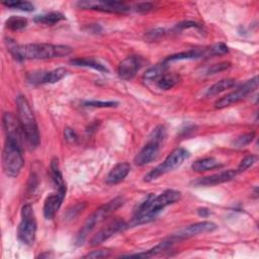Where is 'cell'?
<instances>
[{
	"instance_id": "cell-35",
	"label": "cell",
	"mask_w": 259,
	"mask_h": 259,
	"mask_svg": "<svg viewBox=\"0 0 259 259\" xmlns=\"http://www.w3.org/2000/svg\"><path fill=\"white\" fill-rule=\"evenodd\" d=\"M64 137H65V140L69 143H75L78 138L75 131L71 127H66L64 130Z\"/></svg>"
},
{
	"instance_id": "cell-2",
	"label": "cell",
	"mask_w": 259,
	"mask_h": 259,
	"mask_svg": "<svg viewBox=\"0 0 259 259\" xmlns=\"http://www.w3.org/2000/svg\"><path fill=\"white\" fill-rule=\"evenodd\" d=\"M181 193L174 189H167L158 195L149 194L135 210L131 225L137 226L154 220L166 206L178 201Z\"/></svg>"
},
{
	"instance_id": "cell-6",
	"label": "cell",
	"mask_w": 259,
	"mask_h": 259,
	"mask_svg": "<svg viewBox=\"0 0 259 259\" xmlns=\"http://www.w3.org/2000/svg\"><path fill=\"white\" fill-rule=\"evenodd\" d=\"M188 157L189 152L187 150H185L184 148H176L166 157L163 163L159 164L150 172H148L144 177V180L150 182L170 171H173L174 169L178 168Z\"/></svg>"
},
{
	"instance_id": "cell-7",
	"label": "cell",
	"mask_w": 259,
	"mask_h": 259,
	"mask_svg": "<svg viewBox=\"0 0 259 259\" xmlns=\"http://www.w3.org/2000/svg\"><path fill=\"white\" fill-rule=\"evenodd\" d=\"M36 234V220L30 204H24L21 208V221L17 229L18 240L28 246L34 243Z\"/></svg>"
},
{
	"instance_id": "cell-20",
	"label": "cell",
	"mask_w": 259,
	"mask_h": 259,
	"mask_svg": "<svg viewBox=\"0 0 259 259\" xmlns=\"http://www.w3.org/2000/svg\"><path fill=\"white\" fill-rule=\"evenodd\" d=\"M202 57H207V51L206 49L203 50H198V49H193L189 50L186 52H181L172 56H169L164 62L168 64L169 62L173 61H180V60H191V59H198Z\"/></svg>"
},
{
	"instance_id": "cell-38",
	"label": "cell",
	"mask_w": 259,
	"mask_h": 259,
	"mask_svg": "<svg viewBox=\"0 0 259 259\" xmlns=\"http://www.w3.org/2000/svg\"><path fill=\"white\" fill-rule=\"evenodd\" d=\"M199 25L196 22L193 21H184V22H180L178 23L175 28L177 29H184V28H188V27H198Z\"/></svg>"
},
{
	"instance_id": "cell-32",
	"label": "cell",
	"mask_w": 259,
	"mask_h": 259,
	"mask_svg": "<svg viewBox=\"0 0 259 259\" xmlns=\"http://www.w3.org/2000/svg\"><path fill=\"white\" fill-rule=\"evenodd\" d=\"M118 103L115 101H100V100H88L84 101L83 105L88 107H114Z\"/></svg>"
},
{
	"instance_id": "cell-8",
	"label": "cell",
	"mask_w": 259,
	"mask_h": 259,
	"mask_svg": "<svg viewBox=\"0 0 259 259\" xmlns=\"http://www.w3.org/2000/svg\"><path fill=\"white\" fill-rule=\"evenodd\" d=\"M257 87H258V81H257V77L255 76L252 79L245 82L240 87H238L235 91H232L227 95H225L224 97L217 100L214 103V107L221 109V108H225L233 104H236L239 101L243 100L247 95L255 91Z\"/></svg>"
},
{
	"instance_id": "cell-18",
	"label": "cell",
	"mask_w": 259,
	"mask_h": 259,
	"mask_svg": "<svg viewBox=\"0 0 259 259\" xmlns=\"http://www.w3.org/2000/svg\"><path fill=\"white\" fill-rule=\"evenodd\" d=\"M131 165L126 162H121L116 164L107 174L106 183L107 184H117L121 182L130 173Z\"/></svg>"
},
{
	"instance_id": "cell-3",
	"label": "cell",
	"mask_w": 259,
	"mask_h": 259,
	"mask_svg": "<svg viewBox=\"0 0 259 259\" xmlns=\"http://www.w3.org/2000/svg\"><path fill=\"white\" fill-rule=\"evenodd\" d=\"M16 106L23 137L30 148H36L39 144V134L33 111L25 96L16 97Z\"/></svg>"
},
{
	"instance_id": "cell-28",
	"label": "cell",
	"mask_w": 259,
	"mask_h": 259,
	"mask_svg": "<svg viewBox=\"0 0 259 259\" xmlns=\"http://www.w3.org/2000/svg\"><path fill=\"white\" fill-rule=\"evenodd\" d=\"M2 4L6 7L21 10V11H25V12H30L34 9L33 4H31L28 1H5Z\"/></svg>"
},
{
	"instance_id": "cell-17",
	"label": "cell",
	"mask_w": 259,
	"mask_h": 259,
	"mask_svg": "<svg viewBox=\"0 0 259 259\" xmlns=\"http://www.w3.org/2000/svg\"><path fill=\"white\" fill-rule=\"evenodd\" d=\"M65 197L63 195H61L59 192L57 193H53L51 195H49L44 202V215L47 220H52L55 214L57 213V211L59 210L63 199Z\"/></svg>"
},
{
	"instance_id": "cell-33",
	"label": "cell",
	"mask_w": 259,
	"mask_h": 259,
	"mask_svg": "<svg viewBox=\"0 0 259 259\" xmlns=\"http://www.w3.org/2000/svg\"><path fill=\"white\" fill-rule=\"evenodd\" d=\"M229 52L228 47L223 44L219 42L213 46H211L209 49H207V56H217V55H225Z\"/></svg>"
},
{
	"instance_id": "cell-36",
	"label": "cell",
	"mask_w": 259,
	"mask_h": 259,
	"mask_svg": "<svg viewBox=\"0 0 259 259\" xmlns=\"http://www.w3.org/2000/svg\"><path fill=\"white\" fill-rule=\"evenodd\" d=\"M109 255V251L107 250H97V251H92L91 253H88L85 255L86 258H104Z\"/></svg>"
},
{
	"instance_id": "cell-5",
	"label": "cell",
	"mask_w": 259,
	"mask_h": 259,
	"mask_svg": "<svg viewBox=\"0 0 259 259\" xmlns=\"http://www.w3.org/2000/svg\"><path fill=\"white\" fill-rule=\"evenodd\" d=\"M23 164L21 145L6 139L2 152V166L4 173L10 177H16Z\"/></svg>"
},
{
	"instance_id": "cell-34",
	"label": "cell",
	"mask_w": 259,
	"mask_h": 259,
	"mask_svg": "<svg viewBox=\"0 0 259 259\" xmlns=\"http://www.w3.org/2000/svg\"><path fill=\"white\" fill-rule=\"evenodd\" d=\"M230 66H231V64L229 62H222V63H219V64H214V65H212L211 67H209L207 69L206 73L207 74L219 73V72H222V71L228 69Z\"/></svg>"
},
{
	"instance_id": "cell-37",
	"label": "cell",
	"mask_w": 259,
	"mask_h": 259,
	"mask_svg": "<svg viewBox=\"0 0 259 259\" xmlns=\"http://www.w3.org/2000/svg\"><path fill=\"white\" fill-rule=\"evenodd\" d=\"M136 8H137V11L145 13V12H148V11L152 10L154 8V4L150 3V2H143V3L137 4Z\"/></svg>"
},
{
	"instance_id": "cell-13",
	"label": "cell",
	"mask_w": 259,
	"mask_h": 259,
	"mask_svg": "<svg viewBox=\"0 0 259 259\" xmlns=\"http://www.w3.org/2000/svg\"><path fill=\"white\" fill-rule=\"evenodd\" d=\"M142 67V59L137 56H128L123 59L117 67L118 77L122 80L133 79Z\"/></svg>"
},
{
	"instance_id": "cell-25",
	"label": "cell",
	"mask_w": 259,
	"mask_h": 259,
	"mask_svg": "<svg viewBox=\"0 0 259 259\" xmlns=\"http://www.w3.org/2000/svg\"><path fill=\"white\" fill-rule=\"evenodd\" d=\"M236 85V81L234 79H223L212 84L206 91V96L218 95L228 89H231Z\"/></svg>"
},
{
	"instance_id": "cell-19",
	"label": "cell",
	"mask_w": 259,
	"mask_h": 259,
	"mask_svg": "<svg viewBox=\"0 0 259 259\" xmlns=\"http://www.w3.org/2000/svg\"><path fill=\"white\" fill-rule=\"evenodd\" d=\"M51 176H52V179L54 181V184L57 187L58 192L65 197L66 191H67L66 183L64 181L62 172L60 170V166H59V162H58L57 158H54L51 162Z\"/></svg>"
},
{
	"instance_id": "cell-9",
	"label": "cell",
	"mask_w": 259,
	"mask_h": 259,
	"mask_svg": "<svg viewBox=\"0 0 259 259\" xmlns=\"http://www.w3.org/2000/svg\"><path fill=\"white\" fill-rule=\"evenodd\" d=\"M77 5L83 9H92L102 12L122 13L130 9L127 5L117 1H79Z\"/></svg>"
},
{
	"instance_id": "cell-29",
	"label": "cell",
	"mask_w": 259,
	"mask_h": 259,
	"mask_svg": "<svg viewBox=\"0 0 259 259\" xmlns=\"http://www.w3.org/2000/svg\"><path fill=\"white\" fill-rule=\"evenodd\" d=\"M165 138H166V128L163 125H158L153 130L150 136L149 142H153L155 144L161 145V143L165 140Z\"/></svg>"
},
{
	"instance_id": "cell-23",
	"label": "cell",
	"mask_w": 259,
	"mask_h": 259,
	"mask_svg": "<svg viewBox=\"0 0 259 259\" xmlns=\"http://www.w3.org/2000/svg\"><path fill=\"white\" fill-rule=\"evenodd\" d=\"M180 82V76L176 73H164L158 80L157 86L162 90H170Z\"/></svg>"
},
{
	"instance_id": "cell-21",
	"label": "cell",
	"mask_w": 259,
	"mask_h": 259,
	"mask_svg": "<svg viewBox=\"0 0 259 259\" xmlns=\"http://www.w3.org/2000/svg\"><path fill=\"white\" fill-rule=\"evenodd\" d=\"M221 166H222V164L215 158L206 157V158L196 160L194 163H192L191 168L195 172H204V171L219 168Z\"/></svg>"
},
{
	"instance_id": "cell-16",
	"label": "cell",
	"mask_w": 259,
	"mask_h": 259,
	"mask_svg": "<svg viewBox=\"0 0 259 259\" xmlns=\"http://www.w3.org/2000/svg\"><path fill=\"white\" fill-rule=\"evenodd\" d=\"M160 145L149 142L136 156L135 163L138 166H145L156 160L159 155Z\"/></svg>"
},
{
	"instance_id": "cell-39",
	"label": "cell",
	"mask_w": 259,
	"mask_h": 259,
	"mask_svg": "<svg viewBox=\"0 0 259 259\" xmlns=\"http://www.w3.org/2000/svg\"><path fill=\"white\" fill-rule=\"evenodd\" d=\"M197 212H198V214L200 217L205 218V217H207L210 213V210L208 208H206V207H200V208L197 209Z\"/></svg>"
},
{
	"instance_id": "cell-1",
	"label": "cell",
	"mask_w": 259,
	"mask_h": 259,
	"mask_svg": "<svg viewBox=\"0 0 259 259\" xmlns=\"http://www.w3.org/2000/svg\"><path fill=\"white\" fill-rule=\"evenodd\" d=\"M8 50L11 55L19 61L23 60H47L53 58H62L70 55L72 48L64 45L53 44H27L16 45L8 39Z\"/></svg>"
},
{
	"instance_id": "cell-22",
	"label": "cell",
	"mask_w": 259,
	"mask_h": 259,
	"mask_svg": "<svg viewBox=\"0 0 259 259\" xmlns=\"http://www.w3.org/2000/svg\"><path fill=\"white\" fill-rule=\"evenodd\" d=\"M70 62H71V64H73L75 66L92 68V69L97 70L99 72H108L107 68L103 64H101L100 62H98L97 60H95L93 58H88V57L76 58V59H72Z\"/></svg>"
},
{
	"instance_id": "cell-4",
	"label": "cell",
	"mask_w": 259,
	"mask_h": 259,
	"mask_svg": "<svg viewBox=\"0 0 259 259\" xmlns=\"http://www.w3.org/2000/svg\"><path fill=\"white\" fill-rule=\"evenodd\" d=\"M124 203V198L122 196H117L107 203L101 205L99 208H97L85 222L84 226L80 230L78 236H77V243L82 244L87 237V235L96 227V225L103 222L107 217H109L114 210L119 208Z\"/></svg>"
},
{
	"instance_id": "cell-14",
	"label": "cell",
	"mask_w": 259,
	"mask_h": 259,
	"mask_svg": "<svg viewBox=\"0 0 259 259\" xmlns=\"http://www.w3.org/2000/svg\"><path fill=\"white\" fill-rule=\"evenodd\" d=\"M215 229H217V225L212 222H207V221L199 222V223H195V224L188 226L187 228L180 231L177 235H174L172 237L177 241V240L191 238V237H194V236H197L200 234L213 232Z\"/></svg>"
},
{
	"instance_id": "cell-24",
	"label": "cell",
	"mask_w": 259,
	"mask_h": 259,
	"mask_svg": "<svg viewBox=\"0 0 259 259\" xmlns=\"http://www.w3.org/2000/svg\"><path fill=\"white\" fill-rule=\"evenodd\" d=\"M65 19L64 14L58 11H53V12H48L44 13L40 15H36L34 17V22L38 24H45V25H54L62 20Z\"/></svg>"
},
{
	"instance_id": "cell-30",
	"label": "cell",
	"mask_w": 259,
	"mask_h": 259,
	"mask_svg": "<svg viewBox=\"0 0 259 259\" xmlns=\"http://www.w3.org/2000/svg\"><path fill=\"white\" fill-rule=\"evenodd\" d=\"M257 156L256 155H249V156H246L239 164L238 166V169L236 170L237 173H241V172H244L246 171L248 168H250L251 166H253L256 162H257Z\"/></svg>"
},
{
	"instance_id": "cell-26",
	"label": "cell",
	"mask_w": 259,
	"mask_h": 259,
	"mask_svg": "<svg viewBox=\"0 0 259 259\" xmlns=\"http://www.w3.org/2000/svg\"><path fill=\"white\" fill-rule=\"evenodd\" d=\"M166 68H167V64L165 62L161 63V64H157L151 68H149L143 78L145 81H156L165 73L166 71Z\"/></svg>"
},
{
	"instance_id": "cell-27",
	"label": "cell",
	"mask_w": 259,
	"mask_h": 259,
	"mask_svg": "<svg viewBox=\"0 0 259 259\" xmlns=\"http://www.w3.org/2000/svg\"><path fill=\"white\" fill-rule=\"evenodd\" d=\"M27 19L21 16H11L6 20V27L13 31H18L26 27Z\"/></svg>"
},
{
	"instance_id": "cell-11",
	"label": "cell",
	"mask_w": 259,
	"mask_h": 259,
	"mask_svg": "<svg viewBox=\"0 0 259 259\" xmlns=\"http://www.w3.org/2000/svg\"><path fill=\"white\" fill-rule=\"evenodd\" d=\"M2 122H3L4 132L6 135V139L21 145L23 133H22L19 119L16 118L11 112H5L2 117Z\"/></svg>"
},
{
	"instance_id": "cell-12",
	"label": "cell",
	"mask_w": 259,
	"mask_h": 259,
	"mask_svg": "<svg viewBox=\"0 0 259 259\" xmlns=\"http://www.w3.org/2000/svg\"><path fill=\"white\" fill-rule=\"evenodd\" d=\"M126 224L122 220H114L107 224L105 227L100 229L90 240L91 246H97L103 243L104 241L108 240L113 235L119 233L120 231H123L126 228Z\"/></svg>"
},
{
	"instance_id": "cell-15",
	"label": "cell",
	"mask_w": 259,
	"mask_h": 259,
	"mask_svg": "<svg viewBox=\"0 0 259 259\" xmlns=\"http://www.w3.org/2000/svg\"><path fill=\"white\" fill-rule=\"evenodd\" d=\"M237 175V171L230 169L226 171H222L220 173H215L209 176L201 177L198 178L197 180L193 181V184L195 186H212V185H218L222 184L225 182H228L232 179H234Z\"/></svg>"
},
{
	"instance_id": "cell-31",
	"label": "cell",
	"mask_w": 259,
	"mask_h": 259,
	"mask_svg": "<svg viewBox=\"0 0 259 259\" xmlns=\"http://www.w3.org/2000/svg\"><path fill=\"white\" fill-rule=\"evenodd\" d=\"M254 138H255V134L254 133H248V134H245L243 136H240V137H238L234 141V147H236V148L246 147L250 143H252Z\"/></svg>"
},
{
	"instance_id": "cell-10",
	"label": "cell",
	"mask_w": 259,
	"mask_h": 259,
	"mask_svg": "<svg viewBox=\"0 0 259 259\" xmlns=\"http://www.w3.org/2000/svg\"><path fill=\"white\" fill-rule=\"evenodd\" d=\"M67 70L65 68H58L52 71H38L32 72L27 76V81L33 85L52 84L60 81L66 76Z\"/></svg>"
}]
</instances>
